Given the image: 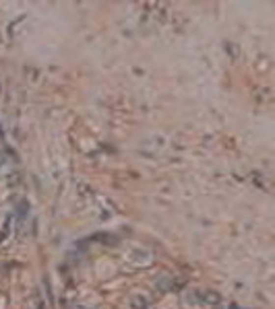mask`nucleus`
I'll list each match as a JSON object with an SVG mask.
<instances>
[{"mask_svg":"<svg viewBox=\"0 0 275 309\" xmlns=\"http://www.w3.org/2000/svg\"><path fill=\"white\" fill-rule=\"evenodd\" d=\"M131 307L133 309H149V299L145 295H133L131 297Z\"/></svg>","mask_w":275,"mask_h":309,"instance_id":"1","label":"nucleus"},{"mask_svg":"<svg viewBox=\"0 0 275 309\" xmlns=\"http://www.w3.org/2000/svg\"><path fill=\"white\" fill-rule=\"evenodd\" d=\"M201 299H203V303H209V305H218V303L221 301L220 293H215V291H205V293H201Z\"/></svg>","mask_w":275,"mask_h":309,"instance_id":"2","label":"nucleus"},{"mask_svg":"<svg viewBox=\"0 0 275 309\" xmlns=\"http://www.w3.org/2000/svg\"><path fill=\"white\" fill-rule=\"evenodd\" d=\"M4 165H6V155L0 153V167H4Z\"/></svg>","mask_w":275,"mask_h":309,"instance_id":"3","label":"nucleus"}]
</instances>
